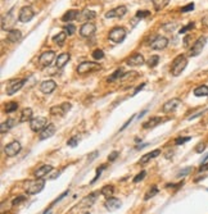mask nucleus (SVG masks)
<instances>
[{"label":"nucleus","mask_w":208,"mask_h":214,"mask_svg":"<svg viewBox=\"0 0 208 214\" xmlns=\"http://www.w3.org/2000/svg\"><path fill=\"white\" fill-rule=\"evenodd\" d=\"M186 65H188V58H186L184 54L177 55V57L173 59L172 64H171V73H172L175 77L180 76V74L184 72V69L186 68Z\"/></svg>","instance_id":"nucleus-1"},{"label":"nucleus","mask_w":208,"mask_h":214,"mask_svg":"<svg viewBox=\"0 0 208 214\" xmlns=\"http://www.w3.org/2000/svg\"><path fill=\"white\" fill-rule=\"evenodd\" d=\"M14 10H15V8H12L7 14H4L2 17V30H4V31L14 30L13 27L15 26V22H17V17L14 15Z\"/></svg>","instance_id":"nucleus-2"},{"label":"nucleus","mask_w":208,"mask_h":214,"mask_svg":"<svg viewBox=\"0 0 208 214\" xmlns=\"http://www.w3.org/2000/svg\"><path fill=\"white\" fill-rule=\"evenodd\" d=\"M100 71V64L95 62H82L77 65V73L78 74H87L91 72Z\"/></svg>","instance_id":"nucleus-3"},{"label":"nucleus","mask_w":208,"mask_h":214,"mask_svg":"<svg viewBox=\"0 0 208 214\" xmlns=\"http://www.w3.org/2000/svg\"><path fill=\"white\" fill-rule=\"evenodd\" d=\"M126 35H127L126 28H123V27H115V28H112L109 31L108 37H109V40H112L113 42L120 44V42H122L126 39Z\"/></svg>","instance_id":"nucleus-4"},{"label":"nucleus","mask_w":208,"mask_h":214,"mask_svg":"<svg viewBox=\"0 0 208 214\" xmlns=\"http://www.w3.org/2000/svg\"><path fill=\"white\" fill-rule=\"evenodd\" d=\"M45 186V181L44 179H34V181H30L26 186V192L28 195H35L39 194L41 190H44Z\"/></svg>","instance_id":"nucleus-5"},{"label":"nucleus","mask_w":208,"mask_h":214,"mask_svg":"<svg viewBox=\"0 0 208 214\" xmlns=\"http://www.w3.org/2000/svg\"><path fill=\"white\" fill-rule=\"evenodd\" d=\"M205 42H207V37H205V36L199 37V39L194 42V45L191 46L190 52H189V55H190V57H197V55H199V54L203 52V49H204V46H205Z\"/></svg>","instance_id":"nucleus-6"},{"label":"nucleus","mask_w":208,"mask_h":214,"mask_svg":"<svg viewBox=\"0 0 208 214\" xmlns=\"http://www.w3.org/2000/svg\"><path fill=\"white\" fill-rule=\"evenodd\" d=\"M48 126V121L44 117H37V118H32L30 121V128L34 131V132H41V131Z\"/></svg>","instance_id":"nucleus-7"},{"label":"nucleus","mask_w":208,"mask_h":214,"mask_svg":"<svg viewBox=\"0 0 208 214\" xmlns=\"http://www.w3.org/2000/svg\"><path fill=\"white\" fill-rule=\"evenodd\" d=\"M71 109V104L70 103H63L60 105H55L50 108V114L53 117H63L65 114Z\"/></svg>","instance_id":"nucleus-8"},{"label":"nucleus","mask_w":208,"mask_h":214,"mask_svg":"<svg viewBox=\"0 0 208 214\" xmlns=\"http://www.w3.org/2000/svg\"><path fill=\"white\" fill-rule=\"evenodd\" d=\"M34 17H35V12L32 10L31 7H23L18 13V21H21L23 23L30 22Z\"/></svg>","instance_id":"nucleus-9"},{"label":"nucleus","mask_w":208,"mask_h":214,"mask_svg":"<svg viewBox=\"0 0 208 214\" xmlns=\"http://www.w3.org/2000/svg\"><path fill=\"white\" fill-rule=\"evenodd\" d=\"M167 45H168V40L162 36H154L149 44L150 49H153V50H162Z\"/></svg>","instance_id":"nucleus-10"},{"label":"nucleus","mask_w":208,"mask_h":214,"mask_svg":"<svg viewBox=\"0 0 208 214\" xmlns=\"http://www.w3.org/2000/svg\"><path fill=\"white\" fill-rule=\"evenodd\" d=\"M180 105H181V100H180V99L179 97H172L171 100H168V102H166L163 104L162 110H163V113H172V112H175L176 109H177Z\"/></svg>","instance_id":"nucleus-11"},{"label":"nucleus","mask_w":208,"mask_h":214,"mask_svg":"<svg viewBox=\"0 0 208 214\" xmlns=\"http://www.w3.org/2000/svg\"><path fill=\"white\" fill-rule=\"evenodd\" d=\"M26 81H27V78H22V80H15V81H12L10 82V85L7 87V95H13V94H15L17 91H20L22 87H23V85L26 84Z\"/></svg>","instance_id":"nucleus-12"},{"label":"nucleus","mask_w":208,"mask_h":214,"mask_svg":"<svg viewBox=\"0 0 208 214\" xmlns=\"http://www.w3.org/2000/svg\"><path fill=\"white\" fill-rule=\"evenodd\" d=\"M20 151H21V144L18 141H12L4 147V153L7 154V156H14Z\"/></svg>","instance_id":"nucleus-13"},{"label":"nucleus","mask_w":208,"mask_h":214,"mask_svg":"<svg viewBox=\"0 0 208 214\" xmlns=\"http://www.w3.org/2000/svg\"><path fill=\"white\" fill-rule=\"evenodd\" d=\"M54 58H55V53H54V52H52V50L45 52V53H42V54L40 55L39 63H40L41 67H49V65L53 63Z\"/></svg>","instance_id":"nucleus-14"},{"label":"nucleus","mask_w":208,"mask_h":214,"mask_svg":"<svg viewBox=\"0 0 208 214\" xmlns=\"http://www.w3.org/2000/svg\"><path fill=\"white\" fill-rule=\"evenodd\" d=\"M127 13V8L125 5H120L115 9H112L109 12L105 13V17L107 18H122L123 15Z\"/></svg>","instance_id":"nucleus-15"},{"label":"nucleus","mask_w":208,"mask_h":214,"mask_svg":"<svg viewBox=\"0 0 208 214\" xmlns=\"http://www.w3.org/2000/svg\"><path fill=\"white\" fill-rule=\"evenodd\" d=\"M55 87H57V84L53 81V80H46V81H44V82H41L40 84V91L42 92V94H52L54 90H55Z\"/></svg>","instance_id":"nucleus-16"},{"label":"nucleus","mask_w":208,"mask_h":214,"mask_svg":"<svg viewBox=\"0 0 208 214\" xmlns=\"http://www.w3.org/2000/svg\"><path fill=\"white\" fill-rule=\"evenodd\" d=\"M97 31V27H95L94 23H90V22H86L85 25L81 26V28H80V35L84 36V37H89L91 36L94 32Z\"/></svg>","instance_id":"nucleus-17"},{"label":"nucleus","mask_w":208,"mask_h":214,"mask_svg":"<svg viewBox=\"0 0 208 214\" xmlns=\"http://www.w3.org/2000/svg\"><path fill=\"white\" fill-rule=\"evenodd\" d=\"M121 205H122V203L118 199H116V197H108V199L105 200V203H104L105 209L109 210V211L117 210L118 208H121Z\"/></svg>","instance_id":"nucleus-18"},{"label":"nucleus","mask_w":208,"mask_h":214,"mask_svg":"<svg viewBox=\"0 0 208 214\" xmlns=\"http://www.w3.org/2000/svg\"><path fill=\"white\" fill-rule=\"evenodd\" d=\"M144 63H145V59H144V57L141 55V54H132L130 58H127L126 59V64H129V65H143Z\"/></svg>","instance_id":"nucleus-19"},{"label":"nucleus","mask_w":208,"mask_h":214,"mask_svg":"<svg viewBox=\"0 0 208 214\" xmlns=\"http://www.w3.org/2000/svg\"><path fill=\"white\" fill-rule=\"evenodd\" d=\"M54 134H55V126L53 123H49L40 132V140H46V139L52 137Z\"/></svg>","instance_id":"nucleus-20"},{"label":"nucleus","mask_w":208,"mask_h":214,"mask_svg":"<svg viewBox=\"0 0 208 214\" xmlns=\"http://www.w3.org/2000/svg\"><path fill=\"white\" fill-rule=\"evenodd\" d=\"M78 15H80V12L77 9H71V10H68V12H66L65 14H63L62 21L63 22H71L73 19H77Z\"/></svg>","instance_id":"nucleus-21"},{"label":"nucleus","mask_w":208,"mask_h":214,"mask_svg":"<svg viewBox=\"0 0 208 214\" xmlns=\"http://www.w3.org/2000/svg\"><path fill=\"white\" fill-rule=\"evenodd\" d=\"M97 17V13L93 12V10H89V9H85L82 12H80V15H78V21H90V19H94Z\"/></svg>","instance_id":"nucleus-22"},{"label":"nucleus","mask_w":208,"mask_h":214,"mask_svg":"<svg viewBox=\"0 0 208 214\" xmlns=\"http://www.w3.org/2000/svg\"><path fill=\"white\" fill-rule=\"evenodd\" d=\"M70 59H71V55H70L68 53H63V54H60V55L57 58V62H55L57 68H63V67H65V65L70 62Z\"/></svg>","instance_id":"nucleus-23"},{"label":"nucleus","mask_w":208,"mask_h":214,"mask_svg":"<svg viewBox=\"0 0 208 214\" xmlns=\"http://www.w3.org/2000/svg\"><path fill=\"white\" fill-rule=\"evenodd\" d=\"M161 122H162V118H159V117H152V118H149L147 122L143 123V128H145V129L154 128L155 126H158Z\"/></svg>","instance_id":"nucleus-24"},{"label":"nucleus","mask_w":208,"mask_h":214,"mask_svg":"<svg viewBox=\"0 0 208 214\" xmlns=\"http://www.w3.org/2000/svg\"><path fill=\"white\" fill-rule=\"evenodd\" d=\"M52 171H53V167H52V166H48V164H45V166H41L39 169H36L34 174H35V177L41 178V177L46 176L48 173H50Z\"/></svg>","instance_id":"nucleus-25"},{"label":"nucleus","mask_w":208,"mask_h":214,"mask_svg":"<svg viewBox=\"0 0 208 214\" xmlns=\"http://www.w3.org/2000/svg\"><path fill=\"white\" fill-rule=\"evenodd\" d=\"M22 39V32L20 31V30H12V31H9L8 32V41H10V42H17V41H20Z\"/></svg>","instance_id":"nucleus-26"},{"label":"nucleus","mask_w":208,"mask_h":214,"mask_svg":"<svg viewBox=\"0 0 208 214\" xmlns=\"http://www.w3.org/2000/svg\"><path fill=\"white\" fill-rule=\"evenodd\" d=\"M159 154H161V150H153V151H150V153H148V154H145V155H143L141 156V159H140V164H147L150 159H153V158H155V156H158Z\"/></svg>","instance_id":"nucleus-27"},{"label":"nucleus","mask_w":208,"mask_h":214,"mask_svg":"<svg viewBox=\"0 0 208 214\" xmlns=\"http://www.w3.org/2000/svg\"><path fill=\"white\" fill-rule=\"evenodd\" d=\"M20 121H17L15 118H9L7 122H4V123H2V134H4L5 131H8V129H10V128H13L15 124H17Z\"/></svg>","instance_id":"nucleus-28"},{"label":"nucleus","mask_w":208,"mask_h":214,"mask_svg":"<svg viewBox=\"0 0 208 214\" xmlns=\"http://www.w3.org/2000/svg\"><path fill=\"white\" fill-rule=\"evenodd\" d=\"M32 119V109L31 108H25L21 113L20 117V122H26V121H31Z\"/></svg>","instance_id":"nucleus-29"},{"label":"nucleus","mask_w":208,"mask_h":214,"mask_svg":"<svg viewBox=\"0 0 208 214\" xmlns=\"http://www.w3.org/2000/svg\"><path fill=\"white\" fill-rule=\"evenodd\" d=\"M100 194H102L103 196H105L107 199H108V197H112V195L115 194V187H113V185H105V186H103L102 190H100Z\"/></svg>","instance_id":"nucleus-30"},{"label":"nucleus","mask_w":208,"mask_h":214,"mask_svg":"<svg viewBox=\"0 0 208 214\" xmlns=\"http://www.w3.org/2000/svg\"><path fill=\"white\" fill-rule=\"evenodd\" d=\"M97 196H98V192H93V194H90L89 196L84 197L82 205H84V206H91V205L95 203V199H97Z\"/></svg>","instance_id":"nucleus-31"},{"label":"nucleus","mask_w":208,"mask_h":214,"mask_svg":"<svg viewBox=\"0 0 208 214\" xmlns=\"http://www.w3.org/2000/svg\"><path fill=\"white\" fill-rule=\"evenodd\" d=\"M138 76H139V73L138 72H135V71H131V72H127V73H125L121 78H120V81L121 82H126V81H134V80H136L138 78Z\"/></svg>","instance_id":"nucleus-32"},{"label":"nucleus","mask_w":208,"mask_h":214,"mask_svg":"<svg viewBox=\"0 0 208 214\" xmlns=\"http://www.w3.org/2000/svg\"><path fill=\"white\" fill-rule=\"evenodd\" d=\"M152 3L154 5L155 10H162L163 8L167 7V4L170 3V0H152Z\"/></svg>","instance_id":"nucleus-33"},{"label":"nucleus","mask_w":208,"mask_h":214,"mask_svg":"<svg viewBox=\"0 0 208 214\" xmlns=\"http://www.w3.org/2000/svg\"><path fill=\"white\" fill-rule=\"evenodd\" d=\"M194 95L195 96H208V86L202 85L194 89Z\"/></svg>","instance_id":"nucleus-34"},{"label":"nucleus","mask_w":208,"mask_h":214,"mask_svg":"<svg viewBox=\"0 0 208 214\" xmlns=\"http://www.w3.org/2000/svg\"><path fill=\"white\" fill-rule=\"evenodd\" d=\"M122 76H123V69H122V68H118V69H116L113 73H112V74L107 78V81H108V82H113V81H116V80H120Z\"/></svg>","instance_id":"nucleus-35"},{"label":"nucleus","mask_w":208,"mask_h":214,"mask_svg":"<svg viewBox=\"0 0 208 214\" xmlns=\"http://www.w3.org/2000/svg\"><path fill=\"white\" fill-rule=\"evenodd\" d=\"M66 37H67L66 32H59L58 35H55V36L53 37V41H54L55 44H58V45H63V44H65V41H66Z\"/></svg>","instance_id":"nucleus-36"},{"label":"nucleus","mask_w":208,"mask_h":214,"mask_svg":"<svg viewBox=\"0 0 208 214\" xmlns=\"http://www.w3.org/2000/svg\"><path fill=\"white\" fill-rule=\"evenodd\" d=\"M159 192V190H158V187L157 186H152L148 191H147V194H145V196H144V200H149V199H152V197H154Z\"/></svg>","instance_id":"nucleus-37"},{"label":"nucleus","mask_w":208,"mask_h":214,"mask_svg":"<svg viewBox=\"0 0 208 214\" xmlns=\"http://www.w3.org/2000/svg\"><path fill=\"white\" fill-rule=\"evenodd\" d=\"M18 109V104L15 102H10V103H7L5 104V112L7 113H13Z\"/></svg>","instance_id":"nucleus-38"},{"label":"nucleus","mask_w":208,"mask_h":214,"mask_svg":"<svg viewBox=\"0 0 208 214\" xmlns=\"http://www.w3.org/2000/svg\"><path fill=\"white\" fill-rule=\"evenodd\" d=\"M91 55H93V58H94L95 60H100V59H103V58H104V52H103V50H100V49H95Z\"/></svg>","instance_id":"nucleus-39"},{"label":"nucleus","mask_w":208,"mask_h":214,"mask_svg":"<svg viewBox=\"0 0 208 214\" xmlns=\"http://www.w3.org/2000/svg\"><path fill=\"white\" fill-rule=\"evenodd\" d=\"M105 167H107V166H105V164H102V166H100L99 168H97V174H95V177H94V178L91 179V182H90L91 185H93V184H95V182H97V181H98L99 176L102 174V172H103V169H104Z\"/></svg>","instance_id":"nucleus-40"},{"label":"nucleus","mask_w":208,"mask_h":214,"mask_svg":"<svg viewBox=\"0 0 208 214\" xmlns=\"http://www.w3.org/2000/svg\"><path fill=\"white\" fill-rule=\"evenodd\" d=\"M158 62H159V57L158 55H152L150 58H149V60H148V65L150 68H154L155 65L158 64Z\"/></svg>","instance_id":"nucleus-41"},{"label":"nucleus","mask_w":208,"mask_h":214,"mask_svg":"<svg viewBox=\"0 0 208 214\" xmlns=\"http://www.w3.org/2000/svg\"><path fill=\"white\" fill-rule=\"evenodd\" d=\"M75 31H76V27H75L73 25L68 23V25H66V26H65V32H66V34H67L68 36L73 35V34H75Z\"/></svg>","instance_id":"nucleus-42"},{"label":"nucleus","mask_w":208,"mask_h":214,"mask_svg":"<svg viewBox=\"0 0 208 214\" xmlns=\"http://www.w3.org/2000/svg\"><path fill=\"white\" fill-rule=\"evenodd\" d=\"M191 140V137L190 136H185V137H177L175 140V144L176 145H183V144H185V142H188V141H190Z\"/></svg>","instance_id":"nucleus-43"},{"label":"nucleus","mask_w":208,"mask_h":214,"mask_svg":"<svg viewBox=\"0 0 208 214\" xmlns=\"http://www.w3.org/2000/svg\"><path fill=\"white\" fill-rule=\"evenodd\" d=\"M148 15H150V13L148 10H139L136 13V19H143V18L148 17Z\"/></svg>","instance_id":"nucleus-44"},{"label":"nucleus","mask_w":208,"mask_h":214,"mask_svg":"<svg viewBox=\"0 0 208 214\" xmlns=\"http://www.w3.org/2000/svg\"><path fill=\"white\" fill-rule=\"evenodd\" d=\"M145 176H147V172H145V171H141V172L134 178V184H138V182H140V181H143Z\"/></svg>","instance_id":"nucleus-45"},{"label":"nucleus","mask_w":208,"mask_h":214,"mask_svg":"<svg viewBox=\"0 0 208 214\" xmlns=\"http://www.w3.org/2000/svg\"><path fill=\"white\" fill-rule=\"evenodd\" d=\"M191 169H193V167H186V168H184L183 171H180V172H179L177 174H176V177H184V176L189 174Z\"/></svg>","instance_id":"nucleus-46"},{"label":"nucleus","mask_w":208,"mask_h":214,"mask_svg":"<svg viewBox=\"0 0 208 214\" xmlns=\"http://www.w3.org/2000/svg\"><path fill=\"white\" fill-rule=\"evenodd\" d=\"M194 26H195V23H194V22H191V23H189L188 26L183 27V28H181V30L179 31V34H180V35H181V34H185V32H186V31H189V30H193V28H194Z\"/></svg>","instance_id":"nucleus-47"},{"label":"nucleus","mask_w":208,"mask_h":214,"mask_svg":"<svg viewBox=\"0 0 208 214\" xmlns=\"http://www.w3.org/2000/svg\"><path fill=\"white\" fill-rule=\"evenodd\" d=\"M78 144V137H71L68 141H67V145L71 146V147H76Z\"/></svg>","instance_id":"nucleus-48"},{"label":"nucleus","mask_w":208,"mask_h":214,"mask_svg":"<svg viewBox=\"0 0 208 214\" xmlns=\"http://www.w3.org/2000/svg\"><path fill=\"white\" fill-rule=\"evenodd\" d=\"M67 195H68V190H67V191H65V192H63V194H60V195H59V196L57 197V199H55V200H54V201L52 203V206H53V205H55L57 203H59V201H60V200L63 199V197H66Z\"/></svg>","instance_id":"nucleus-49"},{"label":"nucleus","mask_w":208,"mask_h":214,"mask_svg":"<svg viewBox=\"0 0 208 214\" xmlns=\"http://www.w3.org/2000/svg\"><path fill=\"white\" fill-rule=\"evenodd\" d=\"M194 9V3H190V4H188L186 7H183L181 8V12L183 13H186V12H190V10H193Z\"/></svg>","instance_id":"nucleus-50"},{"label":"nucleus","mask_w":208,"mask_h":214,"mask_svg":"<svg viewBox=\"0 0 208 214\" xmlns=\"http://www.w3.org/2000/svg\"><path fill=\"white\" fill-rule=\"evenodd\" d=\"M118 155H120V153H118V151H112V153L108 155V160H109V162H115V160H116V158H117Z\"/></svg>","instance_id":"nucleus-51"},{"label":"nucleus","mask_w":208,"mask_h":214,"mask_svg":"<svg viewBox=\"0 0 208 214\" xmlns=\"http://www.w3.org/2000/svg\"><path fill=\"white\" fill-rule=\"evenodd\" d=\"M25 199H26V197H25L23 195H21V196H17V197H15V199L13 200V205H17V204H21L22 201H25Z\"/></svg>","instance_id":"nucleus-52"},{"label":"nucleus","mask_w":208,"mask_h":214,"mask_svg":"<svg viewBox=\"0 0 208 214\" xmlns=\"http://www.w3.org/2000/svg\"><path fill=\"white\" fill-rule=\"evenodd\" d=\"M98 154H99L98 151H94V153H91V154H90V155L87 156V162H89V163H91V162H93V160H94L95 158L98 156Z\"/></svg>","instance_id":"nucleus-53"},{"label":"nucleus","mask_w":208,"mask_h":214,"mask_svg":"<svg viewBox=\"0 0 208 214\" xmlns=\"http://www.w3.org/2000/svg\"><path fill=\"white\" fill-rule=\"evenodd\" d=\"M195 149H197V150H195L197 153H202V151H204V149H205V144H199V145L195 147Z\"/></svg>","instance_id":"nucleus-54"},{"label":"nucleus","mask_w":208,"mask_h":214,"mask_svg":"<svg viewBox=\"0 0 208 214\" xmlns=\"http://www.w3.org/2000/svg\"><path fill=\"white\" fill-rule=\"evenodd\" d=\"M134 118H135V116H132V117H131V118H130L129 121H127V122H126V123H125V124H123V126H122V127L120 128V131H123V129H125V128H126L127 126H129V124H130V123L132 122V119H134Z\"/></svg>","instance_id":"nucleus-55"},{"label":"nucleus","mask_w":208,"mask_h":214,"mask_svg":"<svg viewBox=\"0 0 208 214\" xmlns=\"http://www.w3.org/2000/svg\"><path fill=\"white\" fill-rule=\"evenodd\" d=\"M204 171H208V163H204V164H202L200 166V168L198 169V172L200 173V172H204Z\"/></svg>","instance_id":"nucleus-56"},{"label":"nucleus","mask_w":208,"mask_h":214,"mask_svg":"<svg viewBox=\"0 0 208 214\" xmlns=\"http://www.w3.org/2000/svg\"><path fill=\"white\" fill-rule=\"evenodd\" d=\"M202 23H203V26H205V27L208 28V15H205V17H203V19H202Z\"/></svg>","instance_id":"nucleus-57"},{"label":"nucleus","mask_w":208,"mask_h":214,"mask_svg":"<svg viewBox=\"0 0 208 214\" xmlns=\"http://www.w3.org/2000/svg\"><path fill=\"white\" fill-rule=\"evenodd\" d=\"M144 86H145V84H141L140 86H138V89H136V90L134 91V95H136V94H138V92H139L140 90H143V87H144Z\"/></svg>","instance_id":"nucleus-58"},{"label":"nucleus","mask_w":208,"mask_h":214,"mask_svg":"<svg viewBox=\"0 0 208 214\" xmlns=\"http://www.w3.org/2000/svg\"><path fill=\"white\" fill-rule=\"evenodd\" d=\"M207 162H208V154L202 159V164H204V163H207Z\"/></svg>","instance_id":"nucleus-59"},{"label":"nucleus","mask_w":208,"mask_h":214,"mask_svg":"<svg viewBox=\"0 0 208 214\" xmlns=\"http://www.w3.org/2000/svg\"><path fill=\"white\" fill-rule=\"evenodd\" d=\"M85 214H90V213H89V211H87V213H85Z\"/></svg>","instance_id":"nucleus-60"}]
</instances>
